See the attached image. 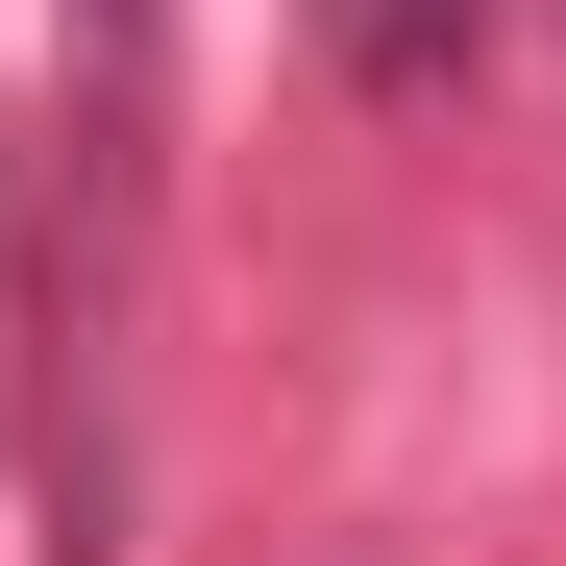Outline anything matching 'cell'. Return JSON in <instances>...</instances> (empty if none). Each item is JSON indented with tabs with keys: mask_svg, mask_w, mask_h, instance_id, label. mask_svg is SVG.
Here are the masks:
<instances>
[{
	"mask_svg": "<svg viewBox=\"0 0 566 566\" xmlns=\"http://www.w3.org/2000/svg\"><path fill=\"white\" fill-rule=\"evenodd\" d=\"M321 50L369 99H468V50H493V0H321Z\"/></svg>",
	"mask_w": 566,
	"mask_h": 566,
	"instance_id": "obj_1",
	"label": "cell"
}]
</instances>
